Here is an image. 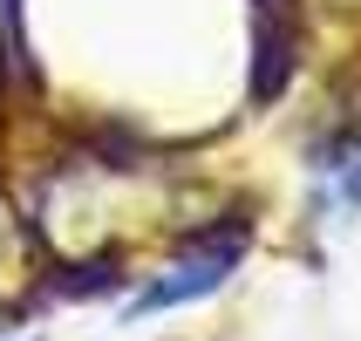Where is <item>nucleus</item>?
Here are the masks:
<instances>
[{"mask_svg": "<svg viewBox=\"0 0 361 341\" xmlns=\"http://www.w3.org/2000/svg\"><path fill=\"white\" fill-rule=\"evenodd\" d=\"M232 260H239V239L232 246H212V253H198V260H184L171 280H157L150 294L137 301V314H157V307H184V301H198V294H212V287L232 273Z\"/></svg>", "mask_w": 361, "mask_h": 341, "instance_id": "f257e3e1", "label": "nucleus"}]
</instances>
